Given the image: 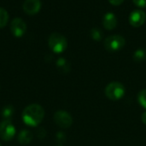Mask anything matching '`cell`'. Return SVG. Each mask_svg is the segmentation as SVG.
<instances>
[{"mask_svg": "<svg viewBox=\"0 0 146 146\" xmlns=\"http://www.w3.org/2000/svg\"><path fill=\"white\" fill-rule=\"evenodd\" d=\"M44 117V110L38 104H30L22 112V120L29 126H37Z\"/></svg>", "mask_w": 146, "mask_h": 146, "instance_id": "6da1fadb", "label": "cell"}, {"mask_svg": "<svg viewBox=\"0 0 146 146\" xmlns=\"http://www.w3.org/2000/svg\"><path fill=\"white\" fill-rule=\"evenodd\" d=\"M48 44L50 50L56 53H62L68 47L67 39L59 33L51 34L49 37Z\"/></svg>", "mask_w": 146, "mask_h": 146, "instance_id": "7a4b0ae2", "label": "cell"}, {"mask_svg": "<svg viewBox=\"0 0 146 146\" xmlns=\"http://www.w3.org/2000/svg\"><path fill=\"white\" fill-rule=\"evenodd\" d=\"M104 92L106 96L110 100L117 101L124 96L126 93V89L124 85L120 82H111L106 86Z\"/></svg>", "mask_w": 146, "mask_h": 146, "instance_id": "3957f363", "label": "cell"}, {"mask_svg": "<svg viewBox=\"0 0 146 146\" xmlns=\"http://www.w3.org/2000/svg\"><path fill=\"white\" fill-rule=\"evenodd\" d=\"M104 47L109 52H117L121 50L126 45V40L123 36L119 34H113L108 36L104 40Z\"/></svg>", "mask_w": 146, "mask_h": 146, "instance_id": "277c9868", "label": "cell"}, {"mask_svg": "<svg viewBox=\"0 0 146 146\" xmlns=\"http://www.w3.org/2000/svg\"><path fill=\"white\" fill-rule=\"evenodd\" d=\"M55 123L61 128H69L73 124L72 116L64 110L56 111L54 114Z\"/></svg>", "mask_w": 146, "mask_h": 146, "instance_id": "5b68a950", "label": "cell"}, {"mask_svg": "<svg viewBox=\"0 0 146 146\" xmlns=\"http://www.w3.org/2000/svg\"><path fill=\"white\" fill-rule=\"evenodd\" d=\"M15 128L9 120H4L0 123V138L4 141H10L15 137Z\"/></svg>", "mask_w": 146, "mask_h": 146, "instance_id": "8992f818", "label": "cell"}, {"mask_svg": "<svg viewBox=\"0 0 146 146\" xmlns=\"http://www.w3.org/2000/svg\"><path fill=\"white\" fill-rule=\"evenodd\" d=\"M10 30L15 37H21L27 30V24L21 18L15 17L10 23Z\"/></svg>", "mask_w": 146, "mask_h": 146, "instance_id": "52a82bcc", "label": "cell"}, {"mask_svg": "<svg viewBox=\"0 0 146 146\" xmlns=\"http://www.w3.org/2000/svg\"><path fill=\"white\" fill-rule=\"evenodd\" d=\"M146 20V14L141 9L133 10L129 16V22L133 27L138 28L142 26Z\"/></svg>", "mask_w": 146, "mask_h": 146, "instance_id": "ba28073f", "label": "cell"}, {"mask_svg": "<svg viewBox=\"0 0 146 146\" xmlns=\"http://www.w3.org/2000/svg\"><path fill=\"white\" fill-rule=\"evenodd\" d=\"M23 10L28 15H35L41 9L40 0H25L22 5Z\"/></svg>", "mask_w": 146, "mask_h": 146, "instance_id": "9c48e42d", "label": "cell"}, {"mask_svg": "<svg viewBox=\"0 0 146 146\" xmlns=\"http://www.w3.org/2000/svg\"><path fill=\"white\" fill-rule=\"evenodd\" d=\"M103 25L107 30L114 29L117 25V19L115 14L111 12L106 13L103 19Z\"/></svg>", "mask_w": 146, "mask_h": 146, "instance_id": "30bf717a", "label": "cell"}, {"mask_svg": "<svg viewBox=\"0 0 146 146\" xmlns=\"http://www.w3.org/2000/svg\"><path fill=\"white\" fill-rule=\"evenodd\" d=\"M33 133L28 131V130H22L19 135H18V142L22 145H28L32 139H33Z\"/></svg>", "mask_w": 146, "mask_h": 146, "instance_id": "8fae6325", "label": "cell"}, {"mask_svg": "<svg viewBox=\"0 0 146 146\" xmlns=\"http://www.w3.org/2000/svg\"><path fill=\"white\" fill-rule=\"evenodd\" d=\"M146 59V51L143 48L138 49L137 51H135L134 54H133V60L135 62L140 63L142 61H144Z\"/></svg>", "mask_w": 146, "mask_h": 146, "instance_id": "7c38bea8", "label": "cell"}, {"mask_svg": "<svg viewBox=\"0 0 146 146\" xmlns=\"http://www.w3.org/2000/svg\"><path fill=\"white\" fill-rule=\"evenodd\" d=\"M9 21V14L7 10L2 7H0V28L6 26Z\"/></svg>", "mask_w": 146, "mask_h": 146, "instance_id": "4fadbf2b", "label": "cell"}, {"mask_svg": "<svg viewBox=\"0 0 146 146\" xmlns=\"http://www.w3.org/2000/svg\"><path fill=\"white\" fill-rule=\"evenodd\" d=\"M91 36L94 40L100 41L103 39V32L98 28H93L91 30Z\"/></svg>", "mask_w": 146, "mask_h": 146, "instance_id": "5bb4252c", "label": "cell"}, {"mask_svg": "<svg viewBox=\"0 0 146 146\" xmlns=\"http://www.w3.org/2000/svg\"><path fill=\"white\" fill-rule=\"evenodd\" d=\"M14 114V108L11 106H6L2 111V116L5 120H9Z\"/></svg>", "mask_w": 146, "mask_h": 146, "instance_id": "9a60e30c", "label": "cell"}, {"mask_svg": "<svg viewBox=\"0 0 146 146\" xmlns=\"http://www.w3.org/2000/svg\"><path fill=\"white\" fill-rule=\"evenodd\" d=\"M138 101L139 104L146 109V89H142L138 96Z\"/></svg>", "mask_w": 146, "mask_h": 146, "instance_id": "2e32d148", "label": "cell"}, {"mask_svg": "<svg viewBox=\"0 0 146 146\" xmlns=\"http://www.w3.org/2000/svg\"><path fill=\"white\" fill-rule=\"evenodd\" d=\"M134 4L140 8H145L146 7V0H133Z\"/></svg>", "mask_w": 146, "mask_h": 146, "instance_id": "e0dca14e", "label": "cell"}, {"mask_svg": "<svg viewBox=\"0 0 146 146\" xmlns=\"http://www.w3.org/2000/svg\"><path fill=\"white\" fill-rule=\"evenodd\" d=\"M109 2L111 3V4H113V5H120V4H121L123 2H124V0H109Z\"/></svg>", "mask_w": 146, "mask_h": 146, "instance_id": "ac0fdd59", "label": "cell"}, {"mask_svg": "<svg viewBox=\"0 0 146 146\" xmlns=\"http://www.w3.org/2000/svg\"><path fill=\"white\" fill-rule=\"evenodd\" d=\"M141 120H142V121H143V123L146 125V111L145 112H144L143 114H142V116H141Z\"/></svg>", "mask_w": 146, "mask_h": 146, "instance_id": "d6986e66", "label": "cell"}, {"mask_svg": "<svg viewBox=\"0 0 146 146\" xmlns=\"http://www.w3.org/2000/svg\"><path fill=\"white\" fill-rule=\"evenodd\" d=\"M56 146H62V145H56Z\"/></svg>", "mask_w": 146, "mask_h": 146, "instance_id": "ffe728a7", "label": "cell"}, {"mask_svg": "<svg viewBox=\"0 0 146 146\" xmlns=\"http://www.w3.org/2000/svg\"><path fill=\"white\" fill-rule=\"evenodd\" d=\"M0 146H1V145H0Z\"/></svg>", "mask_w": 146, "mask_h": 146, "instance_id": "44dd1931", "label": "cell"}]
</instances>
